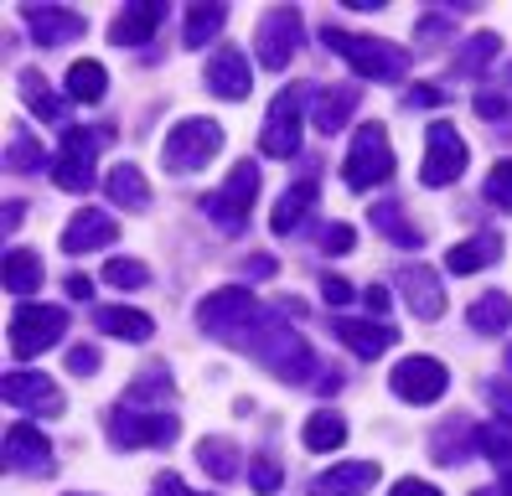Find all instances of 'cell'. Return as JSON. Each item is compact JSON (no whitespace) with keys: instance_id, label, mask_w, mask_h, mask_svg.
I'll return each mask as SVG.
<instances>
[{"instance_id":"25","label":"cell","mask_w":512,"mask_h":496,"mask_svg":"<svg viewBox=\"0 0 512 496\" xmlns=\"http://www.w3.org/2000/svg\"><path fill=\"white\" fill-rule=\"evenodd\" d=\"M94 326L104 336H119V341H150V336H156V321H150L145 310H135V305H99Z\"/></svg>"},{"instance_id":"39","label":"cell","mask_w":512,"mask_h":496,"mask_svg":"<svg viewBox=\"0 0 512 496\" xmlns=\"http://www.w3.org/2000/svg\"><path fill=\"white\" fill-rule=\"evenodd\" d=\"M471 445H476V429L445 424V429L435 434V460H440V465H456V460H466V455H471Z\"/></svg>"},{"instance_id":"30","label":"cell","mask_w":512,"mask_h":496,"mask_svg":"<svg viewBox=\"0 0 512 496\" xmlns=\"http://www.w3.org/2000/svg\"><path fill=\"white\" fill-rule=\"evenodd\" d=\"M466 321H471V331H481V336H497V331H507V326H512V295L492 290V295L471 300Z\"/></svg>"},{"instance_id":"33","label":"cell","mask_w":512,"mask_h":496,"mask_svg":"<svg viewBox=\"0 0 512 496\" xmlns=\"http://www.w3.org/2000/svg\"><path fill=\"white\" fill-rule=\"evenodd\" d=\"M223 21H228V6H218V0L207 6V0H202V6H192V11H187V31H182V42H187V47H207V42H213L218 31H223Z\"/></svg>"},{"instance_id":"48","label":"cell","mask_w":512,"mask_h":496,"mask_svg":"<svg viewBox=\"0 0 512 496\" xmlns=\"http://www.w3.org/2000/svg\"><path fill=\"white\" fill-rule=\"evenodd\" d=\"M321 300H326L331 310H337V305H347V300H352V285H347V279H337V274H326V279H321Z\"/></svg>"},{"instance_id":"55","label":"cell","mask_w":512,"mask_h":496,"mask_svg":"<svg viewBox=\"0 0 512 496\" xmlns=\"http://www.w3.org/2000/svg\"><path fill=\"white\" fill-rule=\"evenodd\" d=\"M368 310H373V316H383V310H388V290H383V285L368 290Z\"/></svg>"},{"instance_id":"50","label":"cell","mask_w":512,"mask_h":496,"mask_svg":"<svg viewBox=\"0 0 512 496\" xmlns=\"http://www.w3.org/2000/svg\"><path fill=\"white\" fill-rule=\"evenodd\" d=\"M476 114H481V119H507L512 104L502 99V93H481V99H476Z\"/></svg>"},{"instance_id":"18","label":"cell","mask_w":512,"mask_h":496,"mask_svg":"<svg viewBox=\"0 0 512 496\" xmlns=\"http://www.w3.org/2000/svg\"><path fill=\"white\" fill-rule=\"evenodd\" d=\"M399 290L409 300V310L419 321H440L445 316V290H440V274L430 264H404L399 269Z\"/></svg>"},{"instance_id":"46","label":"cell","mask_w":512,"mask_h":496,"mask_svg":"<svg viewBox=\"0 0 512 496\" xmlns=\"http://www.w3.org/2000/svg\"><path fill=\"white\" fill-rule=\"evenodd\" d=\"M68 372H78V378H94V372H99V347H73V352H68Z\"/></svg>"},{"instance_id":"6","label":"cell","mask_w":512,"mask_h":496,"mask_svg":"<svg viewBox=\"0 0 512 496\" xmlns=\"http://www.w3.org/2000/svg\"><path fill=\"white\" fill-rule=\"evenodd\" d=\"M259 321V300L254 290H213L207 300H197V326L218 341H233V347H244V331Z\"/></svg>"},{"instance_id":"20","label":"cell","mask_w":512,"mask_h":496,"mask_svg":"<svg viewBox=\"0 0 512 496\" xmlns=\"http://www.w3.org/2000/svg\"><path fill=\"white\" fill-rule=\"evenodd\" d=\"M378 486V465L373 460H342V465H331V471L316 476L311 496H368Z\"/></svg>"},{"instance_id":"54","label":"cell","mask_w":512,"mask_h":496,"mask_svg":"<svg viewBox=\"0 0 512 496\" xmlns=\"http://www.w3.org/2000/svg\"><path fill=\"white\" fill-rule=\"evenodd\" d=\"M244 269H249L254 279H269V274H275V259H264V254H259V259H249Z\"/></svg>"},{"instance_id":"11","label":"cell","mask_w":512,"mask_h":496,"mask_svg":"<svg viewBox=\"0 0 512 496\" xmlns=\"http://www.w3.org/2000/svg\"><path fill=\"white\" fill-rule=\"evenodd\" d=\"M176 414H161V409H130V403H119L109 414V440L119 450H145V445H171L176 440Z\"/></svg>"},{"instance_id":"36","label":"cell","mask_w":512,"mask_h":496,"mask_svg":"<svg viewBox=\"0 0 512 496\" xmlns=\"http://www.w3.org/2000/svg\"><path fill=\"white\" fill-rule=\"evenodd\" d=\"M197 460H202V471L213 476V481H233L238 476V445L223 440V434H218V440H202L197 445Z\"/></svg>"},{"instance_id":"51","label":"cell","mask_w":512,"mask_h":496,"mask_svg":"<svg viewBox=\"0 0 512 496\" xmlns=\"http://www.w3.org/2000/svg\"><path fill=\"white\" fill-rule=\"evenodd\" d=\"M388 496H440L430 481H419V476H404V481H394V491Z\"/></svg>"},{"instance_id":"22","label":"cell","mask_w":512,"mask_h":496,"mask_svg":"<svg viewBox=\"0 0 512 496\" xmlns=\"http://www.w3.org/2000/svg\"><path fill=\"white\" fill-rule=\"evenodd\" d=\"M331 331H337V341H342V347H352V352L363 357V362L383 357V352L399 341V331L388 326V321H337Z\"/></svg>"},{"instance_id":"56","label":"cell","mask_w":512,"mask_h":496,"mask_svg":"<svg viewBox=\"0 0 512 496\" xmlns=\"http://www.w3.org/2000/svg\"><path fill=\"white\" fill-rule=\"evenodd\" d=\"M0 223H6V233H16L21 228V202H6V217H0Z\"/></svg>"},{"instance_id":"19","label":"cell","mask_w":512,"mask_h":496,"mask_svg":"<svg viewBox=\"0 0 512 496\" xmlns=\"http://www.w3.org/2000/svg\"><path fill=\"white\" fill-rule=\"evenodd\" d=\"M166 21V6H161V0H135V6H125V11H119L114 16V26H109V42L114 47H145L150 37H156V26Z\"/></svg>"},{"instance_id":"4","label":"cell","mask_w":512,"mask_h":496,"mask_svg":"<svg viewBox=\"0 0 512 496\" xmlns=\"http://www.w3.org/2000/svg\"><path fill=\"white\" fill-rule=\"evenodd\" d=\"M254 197H259V166H254V161H238L218 192L202 197V212H207V223H213V228L244 233L249 212H254Z\"/></svg>"},{"instance_id":"37","label":"cell","mask_w":512,"mask_h":496,"mask_svg":"<svg viewBox=\"0 0 512 496\" xmlns=\"http://www.w3.org/2000/svg\"><path fill=\"white\" fill-rule=\"evenodd\" d=\"M502 52V37L497 31H476V37L461 47V57H456V73H466V78H476V73H487V62Z\"/></svg>"},{"instance_id":"35","label":"cell","mask_w":512,"mask_h":496,"mask_svg":"<svg viewBox=\"0 0 512 496\" xmlns=\"http://www.w3.org/2000/svg\"><path fill=\"white\" fill-rule=\"evenodd\" d=\"M373 228H378L383 238H394L399 248H419V243H425V238H419V228L404 217L399 202H378V207H373Z\"/></svg>"},{"instance_id":"3","label":"cell","mask_w":512,"mask_h":496,"mask_svg":"<svg viewBox=\"0 0 512 496\" xmlns=\"http://www.w3.org/2000/svg\"><path fill=\"white\" fill-rule=\"evenodd\" d=\"M394 176V145H388L383 124H357V135L347 145V161H342V181L352 192H373Z\"/></svg>"},{"instance_id":"21","label":"cell","mask_w":512,"mask_h":496,"mask_svg":"<svg viewBox=\"0 0 512 496\" xmlns=\"http://www.w3.org/2000/svg\"><path fill=\"white\" fill-rule=\"evenodd\" d=\"M119 238V223L99 207H83L73 223L63 228V254H88V248H109Z\"/></svg>"},{"instance_id":"58","label":"cell","mask_w":512,"mask_h":496,"mask_svg":"<svg viewBox=\"0 0 512 496\" xmlns=\"http://www.w3.org/2000/svg\"><path fill=\"white\" fill-rule=\"evenodd\" d=\"M507 372H512V347H507Z\"/></svg>"},{"instance_id":"34","label":"cell","mask_w":512,"mask_h":496,"mask_svg":"<svg viewBox=\"0 0 512 496\" xmlns=\"http://www.w3.org/2000/svg\"><path fill=\"white\" fill-rule=\"evenodd\" d=\"M109 197H114V207L140 212V207L150 202V186H145L140 166H114V171H109Z\"/></svg>"},{"instance_id":"12","label":"cell","mask_w":512,"mask_h":496,"mask_svg":"<svg viewBox=\"0 0 512 496\" xmlns=\"http://www.w3.org/2000/svg\"><path fill=\"white\" fill-rule=\"evenodd\" d=\"M466 161H471V150H466L461 130L445 124V119H435L425 130V166H419V181L425 186H450V181L466 176Z\"/></svg>"},{"instance_id":"5","label":"cell","mask_w":512,"mask_h":496,"mask_svg":"<svg viewBox=\"0 0 512 496\" xmlns=\"http://www.w3.org/2000/svg\"><path fill=\"white\" fill-rule=\"evenodd\" d=\"M223 150V124H213V119H182V124H171V135H166V145H161V161H166V171H176V176H192V171H202L213 155Z\"/></svg>"},{"instance_id":"7","label":"cell","mask_w":512,"mask_h":496,"mask_svg":"<svg viewBox=\"0 0 512 496\" xmlns=\"http://www.w3.org/2000/svg\"><path fill=\"white\" fill-rule=\"evenodd\" d=\"M68 331V310L63 305H37V300H21L11 310V352L26 362V357H37L47 347H57Z\"/></svg>"},{"instance_id":"10","label":"cell","mask_w":512,"mask_h":496,"mask_svg":"<svg viewBox=\"0 0 512 496\" xmlns=\"http://www.w3.org/2000/svg\"><path fill=\"white\" fill-rule=\"evenodd\" d=\"M300 119H306V88H280L275 104L264 114V130H259V150L275 155V161H290L300 155Z\"/></svg>"},{"instance_id":"45","label":"cell","mask_w":512,"mask_h":496,"mask_svg":"<svg viewBox=\"0 0 512 496\" xmlns=\"http://www.w3.org/2000/svg\"><path fill=\"white\" fill-rule=\"evenodd\" d=\"M352 243H357V233H352L347 223H331V228L321 233V254H331V259H342V254H352Z\"/></svg>"},{"instance_id":"23","label":"cell","mask_w":512,"mask_h":496,"mask_svg":"<svg viewBox=\"0 0 512 496\" xmlns=\"http://www.w3.org/2000/svg\"><path fill=\"white\" fill-rule=\"evenodd\" d=\"M16 93H21V104L32 109L37 119L63 124V130H68V104H63V93H52L47 78H42L37 68H21V73H16Z\"/></svg>"},{"instance_id":"52","label":"cell","mask_w":512,"mask_h":496,"mask_svg":"<svg viewBox=\"0 0 512 496\" xmlns=\"http://www.w3.org/2000/svg\"><path fill=\"white\" fill-rule=\"evenodd\" d=\"M440 99H445L440 88H409V93H404V104H409V109H430V104H440Z\"/></svg>"},{"instance_id":"38","label":"cell","mask_w":512,"mask_h":496,"mask_svg":"<svg viewBox=\"0 0 512 496\" xmlns=\"http://www.w3.org/2000/svg\"><path fill=\"white\" fill-rule=\"evenodd\" d=\"M176 388H171V367H145L140 378L130 383V393H125V403L130 409H140V403H156V398H171Z\"/></svg>"},{"instance_id":"8","label":"cell","mask_w":512,"mask_h":496,"mask_svg":"<svg viewBox=\"0 0 512 496\" xmlns=\"http://www.w3.org/2000/svg\"><path fill=\"white\" fill-rule=\"evenodd\" d=\"M300 37H306V16H300L295 6H275V11H264V16H259V26H254L259 68L285 73V68H290V57L300 52Z\"/></svg>"},{"instance_id":"53","label":"cell","mask_w":512,"mask_h":496,"mask_svg":"<svg viewBox=\"0 0 512 496\" xmlns=\"http://www.w3.org/2000/svg\"><path fill=\"white\" fill-rule=\"evenodd\" d=\"M68 295L73 300H88V295H94V279H88V274H68Z\"/></svg>"},{"instance_id":"26","label":"cell","mask_w":512,"mask_h":496,"mask_svg":"<svg viewBox=\"0 0 512 496\" xmlns=\"http://www.w3.org/2000/svg\"><path fill=\"white\" fill-rule=\"evenodd\" d=\"M357 99H363V88H357V83L321 88V93H316V130H321V135H337V130H347V119H352Z\"/></svg>"},{"instance_id":"17","label":"cell","mask_w":512,"mask_h":496,"mask_svg":"<svg viewBox=\"0 0 512 496\" xmlns=\"http://www.w3.org/2000/svg\"><path fill=\"white\" fill-rule=\"evenodd\" d=\"M207 88L218 93V99L238 104V99H249V88H254V73H249V57L238 52V47H218L213 57H207Z\"/></svg>"},{"instance_id":"28","label":"cell","mask_w":512,"mask_h":496,"mask_svg":"<svg viewBox=\"0 0 512 496\" xmlns=\"http://www.w3.org/2000/svg\"><path fill=\"white\" fill-rule=\"evenodd\" d=\"M476 450L497 465V476H502L497 486L512 496V429H502V424H476Z\"/></svg>"},{"instance_id":"2","label":"cell","mask_w":512,"mask_h":496,"mask_svg":"<svg viewBox=\"0 0 512 496\" xmlns=\"http://www.w3.org/2000/svg\"><path fill=\"white\" fill-rule=\"evenodd\" d=\"M321 42L337 57H347V68L363 83H404L409 78V52L394 47V42L363 37V31H342V26H326Z\"/></svg>"},{"instance_id":"47","label":"cell","mask_w":512,"mask_h":496,"mask_svg":"<svg viewBox=\"0 0 512 496\" xmlns=\"http://www.w3.org/2000/svg\"><path fill=\"white\" fill-rule=\"evenodd\" d=\"M487 403L497 409V419L512 429V383H487Z\"/></svg>"},{"instance_id":"49","label":"cell","mask_w":512,"mask_h":496,"mask_svg":"<svg viewBox=\"0 0 512 496\" xmlns=\"http://www.w3.org/2000/svg\"><path fill=\"white\" fill-rule=\"evenodd\" d=\"M150 496H202V491H192V486H187L182 476H171V471H166V476H156V486H150Z\"/></svg>"},{"instance_id":"32","label":"cell","mask_w":512,"mask_h":496,"mask_svg":"<svg viewBox=\"0 0 512 496\" xmlns=\"http://www.w3.org/2000/svg\"><path fill=\"white\" fill-rule=\"evenodd\" d=\"M37 285H42V259L32 254V248H11L6 254V290L26 300Z\"/></svg>"},{"instance_id":"31","label":"cell","mask_w":512,"mask_h":496,"mask_svg":"<svg viewBox=\"0 0 512 496\" xmlns=\"http://www.w3.org/2000/svg\"><path fill=\"white\" fill-rule=\"evenodd\" d=\"M300 440H306V450H316V455L342 450V445H347V419H342V414H331V409H321V414H311V419H306Z\"/></svg>"},{"instance_id":"41","label":"cell","mask_w":512,"mask_h":496,"mask_svg":"<svg viewBox=\"0 0 512 496\" xmlns=\"http://www.w3.org/2000/svg\"><path fill=\"white\" fill-rule=\"evenodd\" d=\"M104 279H109V285H119V290H145L150 285V269L140 259H109L104 264Z\"/></svg>"},{"instance_id":"40","label":"cell","mask_w":512,"mask_h":496,"mask_svg":"<svg viewBox=\"0 0 512 496\" xmlns=\"http://www.w3.org/2000/svg\"><path fill=\"white\" fill-rule=\"evenodd\" d=\"M6 166H11V171H21V176H32V171H42V166H47V150L21 130V135L11 140V150H6Z\"/></svg>"},{"instance_id":"44","label":"cell","mask_w":512,"mask_h":496,"mask_svg":"<svg viewBox=\"0 0 512 496\" xmlns=\"http://www.w3.org/2000/svg\"><path fill=\"white\" fill-rule=\"evenodd\" d=\"M254 491L259 496H275L280 491V460L275 455H254Z\"/></svg>"},{"instance_id":"13","label":"cell","mask_w":512,"mask_h":496,"mask_svg":"<svg viewBox=\"0 0 512 496\" xmlns=\"http://www.w3.org/2000/svg\"><path fill=\"white\" fill-rule=\"evenodd\" d=\"M388 383H394V393L404 403H435L450 388V372H445L440 357H404L394 372H388Z\"/></svg>"},{"instance_id":"15","label":"cell","mask_w":512,"mask_h":496,"mask_svg":"<svg viewBox=\"0 0 512 496\" xmlns=\"http://www.w3.org/2000/svg\"><path fill=\"white\" fill-rule=\"evenodd\" d=\"M21 21L32 26L37 47H63V42H78L88 31V16H78L68 6H21Z\"/></svg>"},{"instance_id":"42","label":"cell","mask_w":512,"mask_h":496,"mask_svg":"<svg viewBox=\"0 0 512 496\" xmlns=\"http://www.w3.org/2000/svg\"><path fill=\"white\" fill-rule=\"evenodd\" d=\"M481 192H487V202H492V207L512 212V161H497V166H492V176H487V186H481Z\"/></svg>"},{"instance_id":"59","label":"cell","mask_w":512,"mask_h":496,"mask_svg":"<svg viewBox=\"0 0 512 496\" xmlns=\"http://www.w3.org/2000/svg\"><path fill=\"white\" fill-rule=\"evenodd\" d=\"M507 83H512V62H507Z\"/></svg>"},{"instance_id":"14","label":"cell","mask_w":512,"mask_h":496,"mask_svg":"<svg viewBox=\"0 0 512 496\" xmlns=\"http://www.w3.org/2000/svg\"><path fill=\"white\" fill-rule=\"evenodd\" d=\"M6 403L11 409H21V414H63V388H57L47 372H26V367H16V372H6Z\"/></svg>"},{"instance_id":"29","label":"cell","mask_w":512,"mask_h":496,"mask_svg":"<svg viewBox=\"0 0 512 496\" xmlns=\"http://www.w3.org/2000/svg\"><path fill=\"white\" fill-rule=\"evenodd\" d=\"M104 93H109V73H104V62L78 57L73 68H68V99H73V104H99Z\"/></svg>"},{"instance_id":"43","label":"cell","mask_w":512,"mask_h":496,"mask_svg":"<svg viewBox=\"0 0 512 496\" xmlns=\"http://www.w3.org/2000/svg\"><path fill=\"white\" fill-rule=\"evenodd\" d=\"M450 31H456V26H450L445 16H419L414 37L425 42V52H435V47H445V42H450Z\"/></svg>"},{"instance_id":"27","label":"cell","mask_w":512,"mask_h":496,"mask_svg":"<svg viewBox=\"0 0 512 496\" xmlns=\"http://www.w3.org/2000/svg\"><path fill=\"white\" fill-rule=\"evenodd\" d=\"M502 259V238L497 233H476V238H466V243H456L445 254V269L450 274H476V269H487V264H497Z\"/></svg>"},{"instance_id":"16","label":"cell","mask_w":512,"mask_h":496,"mask_svg":"<svg viewBox=\"0 0 512 496\" xmlns=\"http://www.w3.org/2000/svg\"><path fill=\"white\" fill-rule=\"evenodd\" d=\"M6 465L16 476H47L52 471V445L37 424H11L6 429Z\"/></svg>"},{"instance_id":"57","label":"cell","mask_w":512,"mask_h":496,"mask_svg":"<svg viewBox=\"0 0 512 496\" xmlns=\"http://www.w3.org/2000/svg\"><path fill=\"white\" fill-rule=\"evenodd\" d=\"M471 496H507L502 486H481V491H471Z\"/></svg>"},{"instance_id":"24","label":"cell","mask_w":512,"mask_h":496,"mask_svg":"<svg viewBox=\"0 0 512 496\" xmlns=\"http://www.w3.org/2000/svg\"><path fill=\"white\" fill-rule=\"evenodd\" d=\"M311 207H316V181H311V176H300L295 186H285V192H280L275 212H269V228L285 238V233H295L300 223H306Z\"/></svg>"},{"instance_id":"1","label":"cell","mask_w":512,"mask_h":496,"mask_svg":"<svg viewBox=\"0 0 512 496\" xmlns=\"http://www.w3.org/2000/svg\"><path fill=\"white\" fill-rule=\"evenodd\" d=\"M249 331H254V336L244 341V352H254L280 383H311L316 352H311V341L285 321V305H280V310H259V321H254Z\"/></svg>"},{"instance_id":"9","label":"cell","mask_w":512,"mask_h":496,"mask_svg":"<svg viewBox=\"0 0 512 496\" xmlns=\"http://www.w3.org/2000/svg\"><path fill=\"white\" fill-rule=\"evenodd\" d=\"M99 145L104 135H88L83 124H68L63 130V145L52 155V181L63 186V192H94V161H99Z\"/></svg>"}]
</instances>
